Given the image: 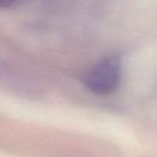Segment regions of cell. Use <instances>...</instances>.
<instances>
[{
    "label": "cell",
    "instance_id": "6da1fadb",
    "mask_svg": "<svg viewBox=\"0 0 157 157\" xmlns=\"http://www.w3.org/2000/svg\"><path fill=\"white\" fill-rule=\"evenodd\" d=\"M121 77V59L118 55H109L96 63L83 76V85L97 96L114 93Z\"/></svg>",
    "mask_w": 157,
    "mask_h": 157
},
{
    "label": "cell",
    "instance_id": "7a4b0ae2",
    "mask_svg": "<svg viewBox=\"0 0 157 157\" xmlns=\"http://www.w3.org/2000/svg\"><path fill=\"white\" fill-rule=\"evenodd\" d=\"M16 0H0V7H9L11 6Z\"/></svg>",
    "mask_w": 157,
    "mask_h": 157
}]
</instances>
